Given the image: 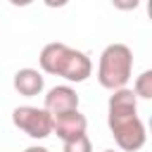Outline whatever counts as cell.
I'll return each instance as SVG.
<instances>
[{
	"label": "cell",
	"instance_id": "obj_8",
	"mask_svg": "<svg viewBox=\"0 0 152 152\" xmlns=\"http://www.w3.org/2000/svg\"><path fill=\"white\" fill-rule=\"evenodd\" d=\"M133 95L140 100H152V69H145L135 83H133Z\"/></svg>",
	"mask_w": 152,
	"mask_h": 152
},
{
	"label": "cell",
	"instance_id": "obj_1",
	"mask_svg": "<svg viewBox=\"0 0 152 152\" xmlns=\"http://www.w3.org/2000/svg\"><path fill=\"white\" fill-rule=\"evenodd\" d=\"M107 124L114 142L124 152H138L147 140L145 124L138 116V97L128 88L112 90L107 102Z\"/></svg>",
	"mask_w": 152,
	"mask_h": 152
},
{
	"label": "cell",
	"instance_id": "obj_2",
	"mask_svg": "<svg viewBox=\"0 0 152 152\" xmlns=\"http://www.w3.org/2000/svg\"><path fill=\"white\" fill-rule=\"evenodd\" d=\"M40 71L62 76L69 83H83L93 74V62L86 52L69 48L66 43H48L38 55Z\"/></svg>",
	"mask_w": 152,
	"mask_h": 152
},
{
	"label": "cell",
	"instance_id": "obj_11",
	"mask_svg": "<svg viewBox=\"0 0 152 152\" xmlns=\"http://www.w3.org/2000/svg\"><path fill=\"white\" fill-rule=\"evenodd\" d=\"M69 0H43V5L45 7H52V10H57V7H64Z\"/></svg>",
	"mask_w": 152,
	"mask_h": 152
},
{
	"label": "cell",
	"instance_id": "obj_5",
	"mask_svg": "<svg viewBox=\"0 0 152 152\" xmlns=\"http://www.w3.org/2000/svg\"><path fill=\"white\" fill-rule=\"evenodd\" d=\"M43 109L50 116H57V114L78 109V93L71 86H55V88L48 90L45 102H43Z\"/></svg>",
	"mask_w": 152,
	"mask_h": 152
},
{
	"label": "cell",
	"instance_id": "obj_12",
	"mask_svg": "<svg viewBox=\"0 0 152 152\" xmlns=\"http://www.w3.org/2000/svg\"><path fill=\"white\" fill-rule=\"evenodd\" d=\"M10 5H14V7H28L31 2H36V0H7Z\"/></svg>",
	"mask_w": 152,
	"mask_h": 152
},
{
	"label": "cell",
	"instance_id": "obj_9",
	"mask_svg": "<svg viewBox=\"0 0 152 152\" xmlns=\"http://www.w3.org/2000/svg\"><path fill=\"white\" fill-rule=\"evenodd\" d=\"M62 152H93V142H90V138L83 133V135L71 138V140H64Z\"/></svg>",
	"mask_w": 152,
	"mask_h": 152
},
{
	"label": "cell",
	"instance_id": "obj_14",
	"mask_svg": "<svg viewBox=\"0 0 152 152\" xmlns=\"http://www.w3.org/2000/svg\"><path fill=\"white\" fill-rule=\"evenodd\" d=\"M104 152H114V150H104Z\"/></svg>",
	"mask_w": 152,
	"mask_h": 152
},
{
	"label": "cell",
	"instance_id": "obj_4",
	"mask_svg": "<svg viewBox=\"0 0 152 152\" xmlns=\"http://www.w3.org/2000/svg\"><path fill=\"white\" fill-rule=\"evenodd\" d=\"M12 124L21 133H26L28 138H33V140H45L48 135H52V116L43 107H31V104L14 107Z\"/></svg>",
	"mask_w": 152,
	"mask_h": 152
},
{
	"label": "cell",
	"instance_id": "obj_3",
	"mask_svg": "<svg viewBox=\"0 0 152 152\" xmlns=\"http://www.w3.org/2000/svg\"><path fill=\"white\" fill-rule=\"evenodd\" d=\"M133 74V50L124 43H109L100 52L97 62V83L107 90L126 88Z\"/></svg>",
	"mask_w": 152,
	"mask_h": 152
},
{
	"label": "cell",
	"instance_id": "obj_7",
	"mask_svg": "<svg viewBox=\"0 0 152 152\" xmlns=\"http://www.w3.org/2000/svg\"><path fill=\"white\" fill-rule=\"evenodd\" d=\"M12 86H14V90H17L19 95H24V97H36V95L43 93L45 78H43V74H40L38 69L24 66V69H19V71L14 74Z\"/></svg>",
	"mask_w": 152,
	"mask_h": 152
},
{
	"label": "cell",
	"instance_id": "obj_10",
	"mask_svg": "<svg viewBox=\"0 0 152 152\" xmlns=\"http://www.w3.org/2000/svg\"><path fill=\"white\" fill-rule=\"evenodd\" d=\"M140 2H142V0H112V5H114L116 10H121V12H131V10H135Z\"/></svg>",
	"mask_w": 152,
	"mask_h": 152
},
{
	"label": "cell",
	"instance_id": "obj_13",
	"mask_svg": "<svg viewBox=\"0 0 152 152\" xmlns=\"http://www.w3.org/2000/svg\"><path fill=\"white\" fill-rule=\"evenodd\" d=\"M24 152H48L45 147H40V145H31V147H26Z\"/></svg>",
	"mask_w": 152,
	"mask_h": 152
},
{
	"label": "cell",
	"instance_id": "obj_6",
	"mask_svg": "<svg viewBox=\"0 0 152 152\" xmlns=\"http://www.w3.org/2000/svg\"><path fill=\"white\" fill-rule=\"evenodd\" d=\"M86 128H88V119L78 109H71V112H64V114L52 116V133L62 142L64 140H71L76 135H83Z\"/></svg>",
	"mask_w": 152,
	"mask_h": 152
}]
</instances>
